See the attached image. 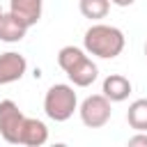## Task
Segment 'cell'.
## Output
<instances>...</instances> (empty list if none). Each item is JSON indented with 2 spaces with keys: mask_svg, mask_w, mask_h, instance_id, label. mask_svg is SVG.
<instances>
[{
  "mask_svg": "<svg viewBox=\"0 0 147 147\" xmlns=\"http://www.w3.org/2000/svg\"><path fill=\"white\" fill-rule=\"evenodd\" d=\"M28 71V60L25 55L16 53V51H7L0 55V85H9L16 83L25 76Z\"/></svg>",
  "mask_w": 147,
  "mask_h": 147,
  "instance_id": "cell-6",
  "label": "cell"
},
{
  "mask_svg": "<svg viewBox=\"0 0 147 147\" xmlns=\"http://www.w3.org/2000/svg\"><path fill=\"white\" fill-rule=\"evenodd\" d=\"M9 11L23 18L30 28L39 23L44 11V0H9Z\"/></svg>",
  "mask_w": 147,
  "mask_h": 147,
  "instance_id": "cell-9",
  "label": "cell"
},
{
  "mask_svg": "<svg viewBox=\"0 0 147 147\" xmlns=\"http://www.w3.org/2000/svg\"><path fill=\"white\" fill-rule=\"evenodd\" d=\"M133 85L126 76L122 74H110L103 78V85H101V94L110 101V103H119V101H126L129 94H131Z\"/></svg>",
  "mask_w": 147,
  "mask_h": 147,
  "instance_id": "cell-7",
  "label": "cell"
},
{
  "mask_svg": "<svg viewBox=\"0 0 147 147\" xmlns=\"http://www.w3.org/2000/svg\"><path fill=\"white\" fill-rule=\"evenodd\" d=\"M0 14H2V9H0Z\"/></svg>",
  "mask_w": 147,
  "mask_h": 147,
  "instance_id": "cell-16",
  "label": "cell"
},
{
  "mask_svg": "<svg viewBox=\"0 0 147 147\" xmlns=\"http://www.w3.org/2000/svg\"><path fill=\"white\" fill-rule=\"evenodd\" d=\"M147 147V131H138L136 136L129 138V147Z\"/></svg>",
  "mask_w": 147,
  "mask_h": 147,
  "instance_id": "cell-13",
  "label": "cell"
},
{
  "mask_svg": "<svg viewBox=\"0 0 147 147\" xmlns=\"http://www.w3.org/2000/svg\"><path fill=\"white\" fill-rule=\"evenodd\" d=\"M78 9L90 21H101L110 11V0H78Z\"/></svg>",
  "mask_w": 147,
  "mask_h": 147,
  "instance_id": "cell-12",
  "label": "cell"
},
{
  "mask_svg": "<svg viewBox=\"0 0 147 147\" xmlns=\"http://www.w3.org/2000/svg\"><path fill=\"white\" fill-rule=\"evenodd\" d=\"M83 46L90 55L101 57V60H113L117 57L124 46H126V37L119 28L115 25H106V23H94L85 30L83 37Z\"/></svg>",
  "mask_w": 147,
  "mask_h": 147,
  "instance_id": "cell-1",
  "label": "cell"
},
{
  "mask_svg": "<svg viewBox=\"0 0 147 147\" xmlns=\"http://www.w3.org/2000/svg\"><path fill=\"white\" fill-rule=\"evenodd\" d=\"M57 64L69 76L74 87H90L99 76V69L92 62L90 53L78 46H62L57 53Z\"/></svg>",
  "mask_w": 147,
  "mask_h": 147,
  "instance_id": "cell-2",
  "label": "cell"
},
{
  "mask_svg": "<svg viewBox=\"0 0 147 147\" xmlns=\"http://www.w3.org/2000/svg\"><path fill=\"white\" fill-rule=\"evenodd\" d=\"M28 30H30V25L23 18H18L16 14H11V11L0 14V41L16 44L28 34Z\"/></svg>",
  "mask_w": 147,
  "mask_h": 147,
  "instance_id": "cell-8",
  "label": "cell"
},
{
  "mask_svg": "<svg viewBox=\"0 0 147 147\" xmlns=\"http://www.w3.org/2000/svg\"><path fill=\"white\" fill-rule=\"evenodd\" d=\"M126 122L133 131H147V99H136L129 106Z\"/></svg>",
  "mask_w": 147,
  "mask_h": 147,
  "instance_id": "cell-11",
  "label": "cell"
},
{
  "mask_svg": "<svg viewBox=\"0 0 147 147\" xmlns=\"http://www.w3.org/2000/svg\"><path fill=\"white\" fill-rule=\"evenodd\" d=\"M145 55H147V41H145Z\"/></svg>",
  "mask_w": 147,
  "mask_h": 147,
  "instance_id": "cell-15",
  "label": "cell"
},
{
  "mask_svg": "<svg viewBox=\"0 0 147 147\" xmlns=\"http://www.w3.org/2000/svg\"><path fill=\"white\" fill-rule=\"evenodd\" d=\"M136 0H110V5H117V7H131Z\"/></svg>",
  "mask_w": 147,
  "mask_h": 147,
  "instance_id": "cell-14",
  "label": "cell"
},
{
  "mask_svg": "<svg viewBox=\"0 0 147 147\" xmlns=\"http://www.w3.org/2000/svg\"><path fill=\"white\" fill-rule=\"evenodd\" d=\"M78 115H80V122L87 129H101L110 122L113 108H110V101L103 94H90L78 106Z\"/></svg>",
  "mask_w": 147,
  "mask_h": 147,
  "instance_id": "cell-4",
  "label": "cell"
},
{
  "mask_svg": "<svg viewBox=\"0 0 147 147\" xmlns=\"http://www.w3.org/2000/svg\"><path fill=\"white\" fill-rule=\"evenodd\" d=\"M23 124H25L23 110H21L11 99H2V101H0V136L5 138V142H9V145H21Z\"/></svg>",
  "mask_w": 147,
  "mask_h": 147,
  "instance_id": "cell-5",
  "label": "cell"
},
{
  "mask_svg": "<svg viewBox=\"0 0 147 147\" xmlns=\"http://www.w3.org/2000/svg\"><path fill=\"white\" fill-rule=\"evenodd\" d=\"M46 140H48L46 124L41 119H37V117H25V124H23V131H21V145L41 147Z\"/></svg>",
  "mask_w": 147,
  "mask_h": 147,
  "instance_id": "cell-10",
  "label": "cell"
},
{
  "mask_svg": "<svg viewBox=\"0 0 147 147\" xmlns=\"http://www.w3.org/2000/svg\"><path fill=\"white\" fill-rule=\"evenodd\" d=\"M78 110V96L74 92V85L55 83L44 94V113L53 122H67Z\"/></svg>",
  "mask_w": 147,
  "mask_h": 147,
  "instance_id": "cell-3",
  "label": "cell"
}]
</instances>
